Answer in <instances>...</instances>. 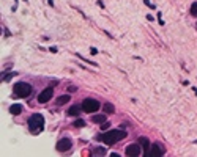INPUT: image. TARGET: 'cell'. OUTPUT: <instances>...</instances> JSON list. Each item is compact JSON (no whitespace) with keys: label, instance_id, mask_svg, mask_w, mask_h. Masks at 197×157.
Returning a JSON list of instances; mask_svg holds the SVG:
<instances>
[{"label":"cell","instance_id":"obj_1","mask_svg":"<svg viewBox=\"0 0 197 157\" xmlns=\"http://www.w3.org/2000/svg\"><path fill=\"white\" fill-rule=\"evenodd\" d=\"M125 137H126V132H125V130H117V129H115V130H109V132L100 135V137H98V140L104 141L106 145H114V143L123 140Z\"/></svg>","mask_w":197,"mask_h":157},{"label":"cell","instance_id":"obj_2","mask_svg":"<svg viewBox=\"0 0 197 157\" xmlns=\"http://www.w3.org/2000/svg\"><path fill=\"white\" fill-rule=\"evenodd\" d=\"M29 129L32 134H38L44 129V118L40 113H35L29 118Z\"/></svg>","mask_w":197,"mask_h":157},{"label":"cell","instance_id":"obj_3","mask_svg":"<svg viewBox=\"0 0 197 157\" xmlns=\"http://www.w3.org/2000/svg\"><path fill=\"white\" fill-rule=\"evenodd\" d=\"M14 93H16L17 97H29L30 93H32V87H30L29 83H24V82L16 83V87H14Z\"/></svg>","mask_w":197,"mask_h":157},{"label":"cell","instance_id":"obj_4","mask_svg":"<svg viewBox=\"0 0 197 157\" xmlns=\"http://www.w3.org/2000/svg\"><path fill=\"white\" fill-rule=\"evenodd\" d=\"M98 109H100V102H98L96 99L88 97V99H85V101L82 102V110L87 112V113H95Z\"/></svg>","mask_w":197,"mask_h":157},{"label":"cell","instance_id":"obj_5","mask_svg":"<svg viewBox=\"0 0 197 157\" xmlns=\"http://www.w3.org/2000/svg\"><path fill=\"white\" fill-rule=\"evenodd\" d=\"M52 96H54V90H52V87H49V88H46V90H43V91L40 93L38 102H40V104H46V102L51 101Z\"/></svg>","mask_w":197,"mask_h":157},{"label":"cell","instance_id":"obj_6","mask_svg":"<svg viewBox=\"0 0 197 157\" xmlns=\"http://www.w3.org/2000/svg\"><path fill=\"white\" fill-rule=\"evenodd\" d=\"M162 154H164V149L159 145H153V146H150L148 151H145V155L147 157H159Z\"/></svg>","mask_w":197,"mask_h":157},{"label":"cell","instance_id":"obj_7","mask_svg":"<svg viewBox=\"0 0 197 157\" xmlns=\"http://www.w3.org/2000/svg\"><path fill=\"white\" fill-rule=\"evenodd\" d=\"M71 146H73V143H71L69 138H62V140H59V143H57V151L66 152V151L71 149Z\"/></svg>","mask_w":197,"mask_h":157},{"label":"cell","instance_id":"obj_8","mask_svg":"<svg viewBox=\"0 0 197 157\" xmlns=\"http://www.w3.org/2000/svg\"><path fill=\"white\" fill-rule=\"evenodd\" d=\"M126 155H129V157H137L139 154H140V148L137 146V145H129V146H126Z\"/></svg>","mask_w":197,"mask_h":157},{"label":"cell","instance_id":"obj_9","mask_svg":"<svg viewBox=\"0 0 197 157\" xmlns=\"http://www.w3.org/2000/svg\"><path fill=\"white\" fill-rule=\"evenodd\" d=\"M79 112H84V110H82V105H81V107H79V105H73V107L68 110V115H71V116H77Z\"/></svg>","mask_w":197,"mask_h":157},{"label":"cell","instance_id":"obj_10","mask_svg":"<svg viewBox=\"0 0 197 157\" xmlns=\"http://www.w3.org/2000/svg\"><path fill=\"white\" fill-rule=\"evenodd\" d=\"M106 121V116L104 115H93L91 116V123H100V124H103Z\"/></svg>","mask_w":197,"mask_h":157},{"label":"cell","instance_id":"obj_11","mask_svg":"<svg viewBox=\"0 0 197 157\" xmlns=\"http://www.w3.org/2000/svg\"><path fill=\"white\" fill-rule=\"evenodd\" d=\"M68 101H69V96L68 94H62L60 97H57L55 102H57V105H63V104H66Z\"/></svg>","mask_w":197,"mask_h":157},{"label":"cell","instance_id":"obj_12","mask_svg":"<svg viewBox=\"0 0 197 157\" xmlns=\"http://www.w3.org/2000/svg\"><path fill=\"white\" fill-rule=\"evenodd\" d=\"M139 143L142 145V148H143L145 151H148V149H150V143H148V140H147L145 137H140V138H139Z\"/></svg>","mask_w":197,"mask_h":157},{"label":"cell","instance_id":"obj_13","mask_svg":"<svg viewBox=\"0 0 197 157\" xmlns=\"http://www.w3.org/2000/svg\"><path fill=\"white\" fill-rule=\"evenodd\" d=\"M10 112H11L13 115H19V113L22 112V105H19V104H16V105H11V107H10Z\"/></svg>","mask_w":197,"mask_h":157},{"label":"cell","instance_id":"obj_14","mask_svg":"<svg viewBox=\"0 0 197 157\" xmlns=\"http://www.w3.org/2000/svg\"><path fill=\"white\" fill-rule=\"evenodd\" d=\"M106 154V148H95L91 151V155H104Z\"/></svg>","mask_w":197,"mask_h":157},{"label":"cell","instance_id":"obj_15","mask_svg":"<svg viewBox=\"0 0 197 157\" xmlns=\"http://www.w3.org/2000/svg\"><path fill=\"white\" fill-rule=\"evenodd\" d=\"M104 112L109 113V115H112V113L115 112V107L112 105V104H104Z\"/></svg>","mask_w":197,"mask_h":157},{"label":"cell","instance_id":"obj_16","mask_svg":"<svg viewBox=\"0 0 197 157\" xmlns=\"http://www.w3.org/2000/svg\"><path fill=\"white\" fill-rule=\"evenodd\" d=\"M74 126H76V127H84V126H85V121L79 118V119H76V121H74Z\"/></svg>","mask_w":197,"mask_h":157},{"label":"cell","instance_id":"obj_17","mask_svg":"<svg viewBox=\"0 0 197 157\" xmlns=\"http://www.w3.org/2000/svg\"><path fill=\"white\" fill-rule=\"evenodd\" d=\"M191 14H192V16H197V2H194V3L191 5Z\"/></svg>","mask_w":197,"mask_h":157},{"label":"cell","instance_id":"obj_18","mask_svg":"<svg viewBox=\"0 0 197 157\" xmlns=\"http://www.w3.org/2000/svg\"><path fill=\"white\" fill-rule=\"evenodd\" d=\"M145 5H147V7H150V8H155V7H153L150 2H148V0H145Z\"/></svg>","mask_w":197,"mask_h":157},{"label":"cell","instance_id":"obj_19","mask_svg":"<svg viewBox=\"0 0 197 157\" xmlns=\"http://www.w3.org/2000/svg\"><path fill=\"white\" fill-rule=\"evenodd\" d=\"M90 52H91V55H96V54H98L96 49H90Z\"/></svg>","mask_w":197,"mask_h":157}]
</instances>
